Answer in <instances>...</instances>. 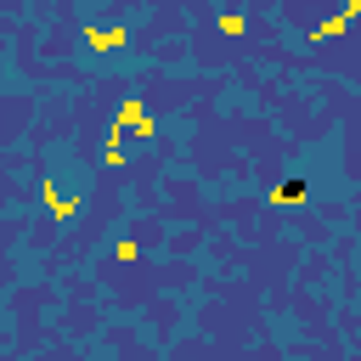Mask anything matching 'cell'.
Masks as SVG:
<instances>
[{
	"instance_id": "obj_2",
	"label": "cell",
	"mask_w": 361,
	"mask_h": 361,
	"mask_svg": "<svg viewBox=\"0 0 361 361\" xmlns=\"http://www.w3.org/2000/svg\"><path fill=\"white\" fill-rule=\"evenodd\" d=\"M85 45L90 51H118L124 45V28H85Z\"/></svg>"
},
{
	"instance_id": "obj_3",
	"label": "cell",
	"mask_w": 361,
	"mask_h": 361,
	"mask_svg": "<svg viewBox=\"0 0 361 361\" xmlns=\"http://www.w3.org/2000/svg\"><path fill=\"white\" fill-rule=\"evenodd\" d=\"M243 28H248V23H243L237 11H220V34H243Z\"/></svg>"
},
{
	"instance_id": "obj_4",
	"label": "cell",
	"mask_w": 361,
	"mask_h": 361,
	"mask_svg": "<svg viewBox=\"0 0 361 361\" xmlns=\"http://www.w3.org/2000/svg\"><path fill=\"white\" fill-rule=\"evenodd\" d=\"M299 197H305V186H299V180H288V186L276 192V203H299Z\"/></svg>"
},
{
	"instance_id": "obj_5",
	"label": "cell",
	"mask_w": 361,
	"mask_h": 361,
	"mask_svg": "<svg viewBox=\"0 0 361 361\" xmlns=\"http://www.w3.org/2000/svg\"><path fill=\"white\" fill-rule=\"evenodd\" d=\"M338 17H344V23H355V17H361V0H350V6L338 11Z\"/></svg>"
},
{
	"instance_id": "obj_1",
	"label": "cell",
	"mask_w": 361,
	"mask_h": 361,
	"mask_svg": "<svg viewBox=\"0 0 361 361\" xmlns=\"http://www.w3.org/2000/svg\"><path fill=\"white\" fill-rule=\"evenodd\" d=\"M130 124H135V135H152V118H147V107H141L135 96L118 107V124H113V130H130Z\"/></svg>"
}]
</instances>
